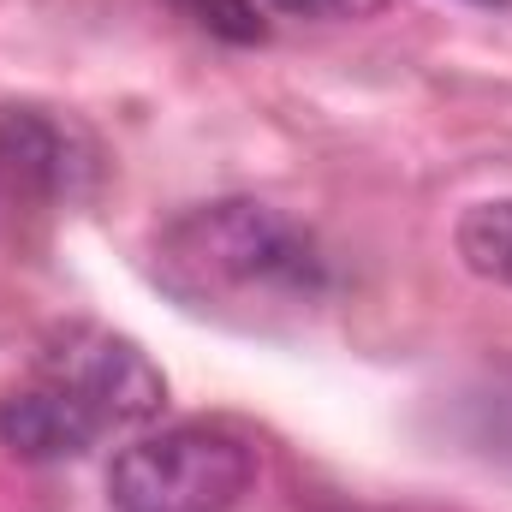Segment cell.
Instances as JSON below:
<instances>
[{"label":"cell","mask_w":512,"mask_h":512,"mask_svg":"<svg viewBox=\"0 0 512 512\" xmlns=\"http://www.w3.org/2000/svg\"><path fill=\"white\" fill-rule=\"evenodd\" d=\"M161 274L179 298H286L304 304L328 286L322 245L280 209L227 197L179 215L161 233Z\"/></svg>","instance_id":"obj_1"},{"label":"cell","mask_w":512,"mask_h":512,"mask_svg":"<svg viewBox=\"0 0 512 512\" xmlns=\"http://www.w3.org/2000/svg\"><path fill=\"white\" fill-rule=\"evenodd\" d=\"M256 483V453L221 423H173L108 465L114 512H233Z\"/></svg>","instance_id":"obj_2"},{"label":"cell","mask_w":512,"mask_h":512,"mask_svg":"<svg viewBox=\"0 0 512 512\" xmlns=\"http://www.w3.org/2000/svg\"><path fill=\"white\" fill-rule=\"evenodd\" d=\"M36 376L54 382L72 405H84L96 429L149 423V417H161V405H167L161 370H155L131 340L108 334V328H90V322L60 328V334L42 346Z\"/></svg>","instance_id":"obj_3"},{"label":"cell","mask_w":512,"mask_h":512,"mask_svg":"<svg viewBox=\"0 0 512 512\" xmlns=\"http://www.w3.org/2000/svg\"><path fill=\"white\" fill-rule=\"evenodd\" d=\"M84 173L78 137L42 108H0V179L24 197H72Z\"/></svg>","instance_id":"obj_4"},{"label":"cell","mask_w":512,"mask_h":512,"mask_svg":"<svg viewBox=\"0 0 512 512\" xmlns=\"http://www.w3.org/2000/svg\"><path fill=\"white\" fill-rule=\"evenodd\" d=\"M96 435H102V429L90 423V411L72 405L60 387L42 382V376L30 387L0 393V441H6L18 459H36V465H48V459H78Z\"/></svg>","instance_id":"obj_5"},{"label":"cell","mask_w":512,"mask_h":512,"mask_svg":"<svg viewBox=\"0 0 512 512\" xmlns=\"http://www.w3.org/2000/svg\"><path fill=\"white\" fill-rule=\"evenodd\" d=\"M453 245L465 256L471 274L495 280V286H512V197H489V203H471L459 215V233Z\"/></svg>","instance_id":"obj_6"},{"label":"cell","mask_w":512,"mask_h":512,"mask_svg":"<svg viewBox=\"0 0 512 512\" xmlns=\"http://www.w3.org/2000/svg\"><path fill=\"white\" fill-rule=\"evenodd\" d=\"M179 18H191L197 30H209V36H221V42H239V48H251L268 36V24H262V12H256V0H167Z\"/></svg>","instance_id":"obj_7"},{"label":"cell","mask_w":512,"mask_h":512,"mask_svg":"<svg viewBox=\"0 0 512 512\" xmlns=\"http://www.w3.org/2000/svg\"><path fill=\"white\" fill-rule=\"evenodd\" d=\"M268 6H280V12H292V18H322V12H340L346 0H268Z\"/></svg>","instance_id":"obj_8"},{"label":"cell","mask_w":512,"mask_h":512,"mask_svg":"<svg viewBox=\"0 0 512 512\" xmlns=\"http://www.w3.org/2000/svg\"><path fill=\"white\" fill-rule=\"evenodd\" d=\"M471 6H507V0H471Z\"/></svg>","instance_id":"obj_9"}]
</instances>
